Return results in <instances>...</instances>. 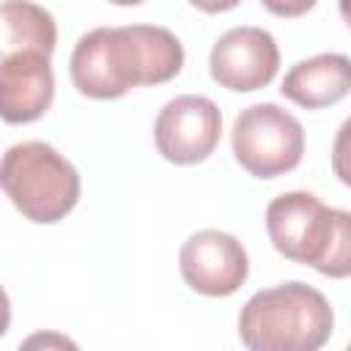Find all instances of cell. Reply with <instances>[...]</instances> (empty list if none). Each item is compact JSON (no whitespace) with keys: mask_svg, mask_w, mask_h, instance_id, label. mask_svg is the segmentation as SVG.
Returning <instances> with one entry per match:
<instances>
[{"mask_svg":"<svg viewBox=\"0 0 351 351\" xmlns=\"http://www.w3.org/2000/svg\"><path fill=\"white\" fill-rule=\"evenodd\" d=\"M184 66V47L156 25L93 27L71 52L69 74L74 88L88 99H121L137 85L173 80Z\"/></svg>","mask_w":351,"mask_h":351,"instance_id":"1","label":"cell"},{"mask_svg":"<svg viewBox=\"0 0 351 351\" xmlns=\"http://www.w3.org/2000/svg\"><path fill=\"white\" fill-rule=\"evenodd\" d=\"M332 326L326 296L299 280L252 293L239 313V337L252 351H315Z\"/></svg>","mask_w":351,"mask_h":351,"instance_id":"2","label":"cell"},{"mask_svg":"<svg viewBox=\"0 0 351 351\" xmlns=\"http://www.w3.org/2000/svg\"><path fill=\"white\" fill-rule=\"evenodd\" d=\"M0 181L11 203L38 225L60 222L80 200V173L49 143L27 140L3 154Z\"/></svg>","mask_w":351,"mask_h":351,"instance_id":"3","label":"cell"},{"mask_svg":"<svg viewBox=\"0 0 351 351\" xmlns=\"http://www.w3.org/2000/svg\"><path fill=\"white\" fill-rule=\"evenodd\" d=\"M236 162L255 178H277L299 167L304 154L302 123L274 101L244 107L230 132Z\"/></svg>","mask_w":351,"mask_h":351,"instance_id":"4","label":"cell"},{"mask_svg":"<svg viewBox=\"0 0 351 351\" xmlns=\"http://www.w3.org/2000/svg\"><path fill=\"white\" fill-rule=\"evenodd\" d=\"M266 230L282 258L318 269L335 239V208L313 192H285L266 206Z\"/></svg>","mask_w":351,"mask_h":351,"instance_id":"5","label":"cell"},{"mask_svg":"<svg viewBox=\"0 0 351 351\" xmlns=\"http://www.w3.org/2000/svg\"><path fill=\"white\" fill-rule=\"evenodd\" d=\"M222 134V112L208 96L184 93L170 99L154 123L156 151L173 165L208 159Z\"/></svg>","mask_w":351,"mask_h":351,"instance_id":"6","label":"cell"},{"mask_svg":"<svg viewBox=\"0 0 351 351\" xmlns=\"http://www.w3.org/2000/svg\"><path fill=\"white\" fill-rule=\"evenodd\" d=\"M178 269L192 291L203 296H230L244 285L250 274V258L236 236L206 228L184 241L178 252Z\"/></svg>","mask_w":351,"mask_h":351,"instance_id":"7","label":"cell"},{"mask_svg":"<svg viewBox=\"0 0 351 351\" xmlns=\"http://www.w3.org/2000/svg\"><path fill=\"white\" fill-rule=\"evenodd\" d=\"M208 69L214 82L228 90H261L280 69V49L274 36L263 27H230L214 41Z\"/></svg>","mask_w":351,"mask_h":351,"instance_id":"8","label":"cell"},{"mask_svg":"<svg viewBox=\"0 0 351 351\" xmlns=\"http://www.w3.org/2000/svg\"><path fill=\"white\" fill-rule=\"evenodd\" d=\"M55 96V77L47 52L19 49L0 60V115L5 123L38 121Z\"/></svg>","mask_w":351,"mask_h":351,"instance_id":"9","label":"cell"},{"mask_svg":"<svg viewBox=\"0 0 351 351\" xmlns=\"http://www.w3.org/2000/svg\"><path fill=\"white\" fill-rule=\"evenodd\" d=\"M280 93L304 110L337 104L351 93V58L340 52H321L291 66Z\"/></svg>","mask_w":351,"mask_h":351,"instance_id":"10","label":"cell"},{"mask_svg":"<svg viewBox=\"0 0 351 351\" xmlns=\"http://www.w3.org/2000/svg\"><path fill=\"white\" fill-rule=\"evenodd\" d=\"M0 16H3V55L19 49H36L47 55L55 52L58 27L47 8L30 0H5Z\"/></svg>","mask_w":351,"mask_h":351,"instance_id":"11","label":"cell"},{"mask_svg":"<svg viewBox=\"0 0 351 351\" xmlns=\"http://www.w3.org/2000/svg\"><path fill=\"white\" fill-rule=\"evenodd\" d=\"M326 277H351V211L335 208V239L324 258V263L315 269Z\"/></svg>","mask_w":351,"mask_h":351,"instance_id":"12","label":"cell"},{"mask_svg":"<svg viewBox=\"0 0 351 351\" xmlns=\"http://www.w3.org/2000/svg\"><path fill=\"white\" fill-rule=\"evenodd\" d=\"M332 170L340 184L351 186V115L340 123L335 143H332Z\"/></svg>","mask_w":351,"mask_h":351,"instance_id":"13","label":"cell"},{"mask_svg":"<svg viewBox=\"0 0 351 351\" xmlns=\"http://www.w3.org/2000/svg\"><path fill=\"white\" fill-rule=\"evenodd\" d=\"M263 8L274 16H302L307 14L318 0H261Z\"/></svg>","mask_w":351,"mask_h":351,"instance_id":"14","label":"cell"},{"mask_svg":"<svg viewBox=\"0 0 351 351\" xmlns=\"http://www.w3.org/2000/svg\"><path fill=\"white\" fill-rule=\"evenodd\" d=\"M195 8L206 11V14H222V11H230L236 8L241 0H189Z\"/></svg>","mask_w":351,"mask_h":351,"instance_id":"15","label":"cell"},{"mask_svg":"<svg viewBox=\"0 0 351 351\" xmlns=\"http://www.w3.org/2000/svg\"><path fill=\"white\" fill-rule=\"evenodd\" d=\"M337 5H340V16H343L346 25L351 27V0H337Z\"/></svg>","mask_w":351,"mask_h":351,"instance_id":"16","label":"cell"},{"mask_svg":"<svg viewBox=\"0 0 351 351\" xmlns=\"http://www.w3.org/2000/svg\"><path fill=\"white\" fill-rule=\"evenodd\" d=\"M112 5H140L143 0H110Z\"/></svg>","mask_w":351,"mask_h":351,"instance_id":"17","label":"cell"}]
</instances>
